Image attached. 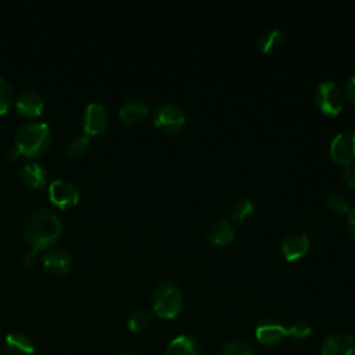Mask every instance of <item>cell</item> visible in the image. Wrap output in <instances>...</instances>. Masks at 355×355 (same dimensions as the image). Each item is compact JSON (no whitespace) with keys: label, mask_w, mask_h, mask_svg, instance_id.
Returning a JSON list of instances; mask_svg holds the SVG:
<instances>
[{"label":"cell","mask_w":355,"mask_h":355,"mask_svg":"<svg viewBox=\"0 0 355 355\" xmlns=\"http://www.w3.org/2000/svg\"><path fill=\"white\" fill-rule=\"evenodd\" d=\"M4 351L7 355H36L32 340L21 331H12L6 336Z\"/></svg>","instance_id":"cell-14"},{"label":"cell","mask_w":355,"mask_h":355,"mask_svg":"<svg viewBox=\"0 0 355 355\" xmlns=\"http://www.w3.org/2000/svg\"><path fill=\"white\" fill-rule=\"evenodd\" d=\"M345 94L351 104L355 105V75H352L345 85Z\"/></svg>","instance_id":"cell-28"},{"label":"cell","mask_w":355,"mask_h":355,"mask_svg":"<svg viewBox=\"0 0 355 355\" xmlns=\"http://www.w3.org/2000/svg\"><path fill=\"white\" fill-rule=\"evenodd\" d=\"M201 349L198 343L190 336L175 337L165 348L164 355H200Z\"/></svg>","instance_id":"cell-17"},{"label":"cell","mask_w":355,"mask_h":355,"mask_svg":"<svg viewBox=\"0 0 355 355\" xmlns=\"http://www.w3.org/2000/svg\"><path fill=\"white\" fill-rule=\"evenodd\" d=\"M312 334V326L306 322L298 320L287 327V336H291L295 340H306Z\"/></svg>","instance_id":"cell-26"},{"label":"cell","mask_w":355,"mask_h":355,"mask_svg":"<svg viewBox=\"0 0 355 355\" xmlns=\"http://www.w3.org/2000/svg\"><path fill=\"white\" fill-rule=\"evenodd\" d=\"M49 198L60 208H71L79 201L78 189L65 179H55L49 186Z\"/></svg>","instance_id":"cell-6"},{"label":"cell","mask_w":355,"mask_h":355,"mask_svg":"<svg viewBox=\"0 0 355 355\" xmlns=\"http://www.w3.org/2000/svg\"><path fill=\"white\" fill-rule=\"evenodd\" d=\"M287 336V327L275 319H263L255 327V338L262 345L275 347L283 343Z\"/></svg>","instance_id":"cell-9"},{"label":"cell","mask_w":355,"mask_h":355,"mask_svg":"<svg viewBox=\"0 0 355 355\" xmlns=\"http://www.w3.org/2000/svg\"><path fill=\"white\" fill-rule=\"evenodd\" d=\"M82 126L87 135H100L108 126V112L100 103H89L85 108Z\"/></svg>","instance_id":"cell-8"},{"label":"cell","mask_w":355,"mask_h":355,"mask_svg":"<svg viewBox=\"0 0 355 355\" xmlns=\"http://www.w3.org/2000/svg\"><path fill=\"white\" fill-rule=\"evenodd\" d=\"M308 250L309 239L305 233H291L280 243V254L288 262L302 258Z\"/></svg>","instance_id":"cell-11"},{"label":"cell","mask_w":355,"mask_h":355,"mask_svg":"<svg viewBox=\"0 0 355 355\" xmlns=\"http://www.w3.org/2000/svg\"><path fill=\"white\" fill-rule=\"evenodd\" d=\"M320 355H355V338L351 334L334 331L323 340Z\"/></svg>","instance_id":"cell-10"},{"label":"cell","mask_w":355,"mask_h":355,"mask_svg":"<svg viewBox=\"0 0 355 355\" xmlns=\"http://www.w3.org/2000/svg\"><path fill=\"white\" fill-rule=\"evenodd\" d=\"M122 355H132V354H122Z\"/></svg>","instance_id":"cell-30"},{"label":"cell","mask_w":355,"mask_h":355,"mask_svg":"<svg viewBox=\"0 0 355 355\" xmlns=\"http://www.w3.org/2000/svg\"><path fill=\"white\" fill-rule=\"evenodd\" d=\"M12 100H14V93H12L11 83L7 79L0 78V115L6 114L10 110Z\"/></svg>","instance_id":"cell-24"},{"label":"cell","mask_w":355,"mask_h":355,"mask_svg":"<svg viewBox=\"0 0 355 355\" xmlns=\"http://www.w3.org/2000/svg\"><path fill=\"white\" fill-rule=\"evenodd\" d=\"M153 313L162 319L176 318L183 308V295L179 287L169 282H158L151 291Z\"/></svg>","instance_id":"cell-3"},{"label":"cell","mask_w":355,"mask_h":355,"mask_svg":"<svg viewBox=\"0 0 355 355\" xmlns=\"http://www.w3.org/2000/svg\"><path fill=\"white\" fill-rule=\"evenodd\" d=\"M315 103L324 115L334 116L338 115L344 107V96L334 82L323 80L315 92Z\"/></svg>","instance_id":"cell-4"},{"label":"cell","mask_w":355,"mask_h":355,"mask_svg":"<svg viewBox=\"0 0 355 355\" xmlns=\"http://www.w3.org/2000/svg\"><path fill=\"white\" fill-rule=\"evenodd\" d=\"M15 108L19 115L26 118H35L42 114L44 108V100L36 90H24L15 98Z\"/></svg>","instance_id":"cell-12"},{"label":"cell","mask_w":355,"mask_h":355,"mask_svg":"<svg viewBox=\"0 0 355 355\" xmlns=\"http://www.w3.org/2000/svg\"><path fill=\"white\" fill-rule=\"evenodd\" d=\"M36 355H37V354H36Z\"/></svg>","instance_id":"cell-31"},{"label":"cell","mask_w":355,"mask_h":355,"mask_svg":"<svg viewBox=\"0 0 355 355\" xmlns=\"http://www.w3.org/2000/svg\"><path fill=\"white\" fill-rule=\"evenodd\" d=\"M21 179L32 189H42L47 182V172L40 164L28 162L21 168Z\"/></svg>","instance_id":"cell-18"},{"label":"cell","mask_w":355,"mask_h":355,"mask_svg":"<svg viewBox=\"0 0 355 355\" xmlns=\"http://www.w3.org/2000/svg\"><path fill=\"white\" fill-rule=\"evenodd\" d=\"M254 211H255L254 204L248 198H241L234 204L232 209V218L236 222L241 223V222H245L248 218H251L254 215Z\"/></svg>","instance_id":"cell-22"},{"label":"cell","mask_w":355,"mask_h":355,"mask_svg":"<svg viewBox=\"0 0 355 355\" xmlns=\"http://www.w3.org/2000/svg\"><path fill=\"white\" fill-rule=\"evenodd\" d=\"M219 355H254V351L244 340H230L222 347Z\"/></svg>","instance_id":"cell-21"},{"label":"cell","mask_w":355,"mask_h":355,"mask_svg":"<svg viewBox=\"0 0 355 355\" xmlns=\"http://www.w3.org/2000/svg\"><path fill=\"white\" fill-rule=\"evenodd\" d=\"M329 151L336 162L343 165L352 164L355 158V133L341 132L336 135L330 143Z\"/></svg>","instance_id":"cell-7"},{"label":"cell","mask_w":355,"mask_h":355,"mask_svg":"<svg viewBox=\"0 0 355 355\" xmlns=\"http://www.w3.org/2000/svg\"><path fill=\"white\" fill-rule=\"evenodd\" d=\"M150 111V105L146 100L133 97L126 100L119 108V116L126 123H136L141 121Z\"/></svg>","instance_id":"cell-15"},{"label":"cell","mask_w":355,"mask_h":355,"mask_svg":"<svg viewBox=\"0 0 355 355\" xmlns=\"http://www.w3.org/2000/svg\"><path fill=\"white\" fill-rule=\"evenodd\" d=\"M284 37L280 31L277 29H269L263 33H261L257 39V47L262 54H268L279 49L283 43Z\"/></svg>","instance_id":"cell-20"},{"label":"cell","mask_w":355,"mask_h":355,"mask_svg":"<svg viewBox=\"0 0 355 355\" xmlns=\"http://www.w3.org/2000/svg\"><path fill=\"white\" fill-rule=\"evenodd\" d=\"M326 205L337 214H345L349 211V204L344 194L341 193H331L326 198Z\"/></svg>","instance_id":"cell-25"},{"label":"cell","mask_w":355,"mask_h":355,"mask_svg":"<svg viewBox=\"0 0 355 355\" xmlns=\"http://www.w3.org/2000/svg\"><path fill=\"white\" fill-rule=\"evenodd\" d=\"M154 322V313L150 309L141 308L135 311L128 319V329L133 333L147 331Z\"/></svg>","instance_id":"cell-19"},{"label":"cell","mask_w":355,"mask_h":355,"mask_svg":"<svg viewBox=\"0 0 355 355\" xmlns=\"http://www.w3.org/2000/svg\"><path fill=\"white\" fill-rule=\"evenodd\" d=\"M347 232L352 239H355V207L348 212L347 218Z\"/></svg>","instance_id":"cell-29"},{"label":"cell","mask_w":355,"mask_h":355,"mask_svg":"<svg viewBox=\"0 0 355 355\" xmlns=\"http://www.w3.org/2000/svg\"><path fill=\"white\" fill-rule=\"evenodd\" d=\"M89 144H90V140L87 135H76L68 141L65 151L69 157H80L82 154L86 153V150L89 148Z\"/></svg>","instance_id":"cell-23"},{"label":"cell","mask_w":355,"mask_h":355,"mask_svg":"<svg viewBox=\"0 0 355 355\" xmlns=\"http://www.w3.org/2000/svg\"><path fill=\"white\" fill-rule=\"evenodd\" d=\"M184 114L175 104H161L154 112V125L168 133L178 132L184 125Z\"/></svg>","instance_id":"cell-5"},{"label":"cell","mask_w":355,"mask_h":355,"mask_svg":"<svg viewBox=\"0 0 355 355\" xmlns=\"http://www.w3.org/2000/svg\"><path fill=\"white\" fill-rule=\"evenodd\" d=\"M234 237V229L227 219L214 220L207 232V239L212 245H226Z\"/></svg>","instance_id":"cell-16"},{"label":"cell","mask_w":355,"mask_h":355,"mask_svg":"<svg viewBox=\"0 0 355 355\" xmlns=\"http://www.w3.org/2000/svg\"><path fill=\"white\" fill-rule=\"evenodd\" d=\"M51 129L46 122H25L15 133V148L25 157H37L49 147Z\"/></svg>","instance_id":"cell-2"},{"label":"cell","mask_w":355,"mask_h":355,"mask_svg":"<svg viewBox=\"0 0 355 355\" xmlns=\"http://www.w3.org/2000/svg\"><path fill=\"white\" fill-rule=\"evenodd\" d=\"M43 268L51 275H67L72 269V257L64 250L49 251L43 257Z\"/></svg>","instance_id":"cell-13"},{"label":"cell","mask_w":355,"mask_h":355,"mask_svg":"<svg viewBox=\"0 0 355 355\" xmlns=\"http://www.w3.org/2000/svg\"><path fill=\"white\" fill-rule=\"evenodd\" d=\"M343 180L348 187L355 189V165L354 164L345 165L343 172Z\"/></svg>","instance_id":"cell-27"},{"label":"cell","mask_w":355,"mask_h":355,"mask_svg":"<svg viewBox=\"0 0 355 355\" xmlns=\"http://www.w3.org/2000/svg\"><path fill=\"white\" fill-rule=\"evenodd\" d=\"M61 232L60 218L47 208L32 209L22 226L24 239L31 248V255L53 245L60 239Z\"/></svg>","instance_id":"cell-1"}]
</instances>
